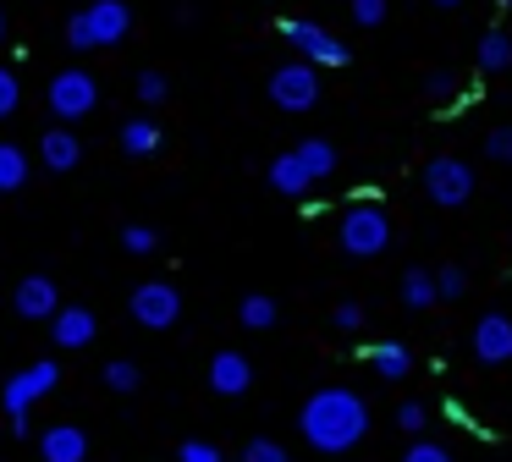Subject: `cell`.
Wrapping results in <instances>:
<instances>
[{
  "mask_svg": "<svg viewBox=\"0 0 512 462\" xmlns=\"http://www.w3.org/2000/svg\"><path fill=\"white\" fill-rule=\"evenodd\" d=\"M435 297H441V292H435V281H430L424 270H408V275H402V303H408V308H430Z\"/></svg>",
  "mask_w": 512,
  "mask_h": 462,
  "instance_id": "cell-20",
  "label": "cell"
},
{
  "mask_svg": "<svg viewBox=\"0 0 512 462\" xmlns=\"http://www.w3.org/2000/svg\"><path fill=\"white\" fill-rule=\"evenodd\" d=\"M391 242V220L380 215L375 204H358L342 215V248L358 253V259H369V253H380Z\"/></svg>",
  "mask_w": 512,
  "mask_h": 462,
  "instance_id": "cell-5",
  "label": "cell"
},
{
  "mask_svg": "<svg viewBox=\"0 0 512 462\" xmlns=\"http://www.w3.org/2000/svg\"><path fill=\"white\" fill-rule=\"evenodd\" d=\"M50 110H56L61 121H78V116H89L94 105H100V88H94V77L83 72V66H67V72H56L50 77Z\"/></svg>",
  "mask_w": 512,
  "mask_h": 462,
  "instance_id": "cell-4",
  "label": "cell"
},
{
  "mask_svg": "<svg viewBox=\"0 0 512 462\" xmlns=\"http://www.w3.org/2000/svg\"><path fill=\"white\" fill-rule=\"evenodd\" d=\"M402 462H452V457H446L441 446H408V457H402Z\"/></svg>",
  "mask_w": 512,
  "mask_h": 462,
  "instance_id": "cell-34",
  "label": "cell"
},
{
  "mask_svg": "<svg viewBox=\"0 0 512 462\" xmlns=\"http://www.w3.org/2000/svg\"><path fill=\"white\" fill-rule=\"evenodd\" d=\"M39 457L45 462H89V435L78 424H56L39 435Z\"/></svg>",
  "mask_w": 512,
  "mask_h": 462,
  "instance_id": "cell-12",
  "label": "cell"
},
{
  "mask_svg": "<svg viewBox=\"0 0 512 462\" xmlns=\"http://www.w3.org/2000/svg\"><path fill=\"white\" fill-rule=\"evenodd\" d=\"M303 440L309 446H320V451H347V446H358L364 440V429H369V413H364V402H358L353 391H342V385H331V391H314L309 402H303Z\"/></svg>",
  "mask_w": 512,
  "mask_h": 462,
  "instance_id": "cell-1",
  "label": "cell"
},
{
  "mask_svg": "<svg viewBox=\"0 0 512 462\" xmlns=\"http://www.w3.org/2000/svg\"><path fill=\"white\" fill-rule=\"evenodd\" d=\"M105 385L111 391H138V363H127V358L105 363Z\"/></svg>",
  "mask_w": 512,
  "mask_h": 462,
  "instance_id": "cell-24",
  "label": "cell"
},
{
  "mask_svg": "<svg viewBox=\"0 0 512 462\" xmlns=\"http://www.w3.org/2000/svg\"><path fill=\"white\" fill-rule=\"evenodd\" d=\"M122 248L127 253H155V231H149V226H127L122 231Z\"/></svg>",
  "mask_w": 512,
  "mask_h": 462,
  "instance_id": "cell-27",
  "label": "cell"
},
{
  "mask_svg": "<svg viewBox=\"0 0 512 462\" xmlns=\"http://www.w3.org/2000/svg\"><path fill=\"white\" fill-rule=\"evenodd\" d=\"M281 33H287V39L298 44L309 61H320V66H342L347 61V44L331 39L325 28H314V22H281Z\"/></svg>",
  "mask_w": 512,
  "mask_h": 462,
  "instance_id": "cell-10",
  "label": "cell"
},
{
  "mask_svg": "<svg viewBox=\"0 0 512 462\" xmlns=\"http://www.w3.org/2000/svg\"><path fill=\"white\" fill-rule=\"evenodd\" d=\"M435 292H441V297H463V270H457V264H446V270L435 275Z\"/></svg>",
  "mask_w": 512,
  "mask_h": 462,
  "instance_id": "cell-31",
  "label": "cell"
},
{
  "mask_svg": "<svg viewBox=\"0 0 512 462\" xmlns=\"http://www.w3.org/2000/svg\"><path fill=\"white\" fill-rule=\"evenodd\" d=\"M424 187H430V198L435 204H463L468 193H474V171H468L463 160H430L424 165Z\"/></svg>",
  "mask_w": 512,
  "mask_h": 462,
  "instance_id": "cell-7",
  "label": "cell"
},
{
  "mask_svg": "<svg viewBox=\"0 0 512 462\" xmlns=\"http://www.w3.org/2000/svg\"><path fill=\"white\" fill-rule=\"evenodd\" d=\"M127 308H133V319H138L144 330H166V325H177L182 297H177V286H166V281H144Z\"/></svg>",
  "mask_w": 512,
  "mask_h": 462,
  "instance_id": "cell-6",
  "label": "cell"
},
{
  "mask_svg": "<svg viewBox=\"0 0 512 462\" xmlns=\"http://www.w3.org/2000/svg\"><path fill=\"white\" fill-rule=\"evenodd\" d=\"M474 352H479V363H507L512 358V319L507 314H485V319H479Z\"/></svg>",
  "mask_w": 512,
  "mask_h": 462,
  "instance_id": "cell-13",
  "label": "cell"
},
{
  "mask_svg": "<svg viewBox=\"0 0 512 462\" xmlns=\"http://www.w3.org/2000/svg\"><path fill=\"white\" fill-rule=\"evenodd\" d=\"M138 99H144V105H160V99H166V77L144 72V77H138Z\"/></svg>",
  "mask_w": 512,
  "mask_h": 462,
  "instance_id": "cell-28",
  "label": "cell"
},
{
  "mask_svg": "<svg viewBox=\"0 0 512 462\" xmlns=\"http://www.w3.org/2000/svg\"><path fill=\"white\" fill-rule=\"evenodd\" d=\"M485 154H490V160H512V127H496V132H490V138H485Z\"/></svg>",
  "mask_w": 512,
  "mask_h": 462,
  "instance_id": "cell-30",
  "label": "cell"
},
{
  "mask_svg": "<svg viewBox=\"0 0 512 462\" xmlns=\"http://www.w3.org/2000/svg\"><path fill=\"white\" fill-rule=\"evenodd\" d=\"M127 28H133V6L127 0H94V6H83L67 22V44L72 50H111V44L127 39Z\"/></svg>",
  "mask_w": 512,
  "mask_h": 462,
  "instance_id": "cell-2",
  "label": "cell"
},
{
  "mask_svg": "<svg viewBox=\"0 0 512 462\" xmlns=\"http://www.w3.org/2000/svg\"><path fill=\"white\" fill-rule=\"evenodd\" d=\"M12 308L23 319H56L61 314L56 281H50V275H23V281H17V292H12Z\"/></svg>",
  "mask_w": 512,
  "mask_h": 462,
  "instance_id": "cell-8",
  "label": "cell"
},
{
  "mask_svg": "<svg viewBox=\"0 0 512 462\" xmlns=\"http://www.w3.org/2000/svg\"><path fill=\"white\" fill-rule=\"evenodd\" d=\"M243 462H287V446H276V440H248L243 446Z\"/></svg>",
  "mask_w": 512,
  "mask_h": 462,
  "instance_id": "cell-25",
  "label": "cell"
},
{
  "mask_svg": "<svg viewBox=\"0 0 512 462\" xmlns=\"http://www.w3.org/2000/svg\"><path fill=\"white\" fill-rule=\"evenodd\" d=\"M177 457H182V462H221V446H210V440H188Z\"/></svg>",
  "mask_w": 512,
  "mask_h": 462,
  "instance_id": "cell-29",
  "label": "cell"
},
{
  "mask_svg": "<svg viewBox=\"0 0 512 462\" xmlns=\"http://www.w3.org/2000/svg\"><path fill=\"white\" fill-rule=\"evenodd\" d=\"M358 325H364V308H358V303L336 308V330H358Z\"/></svg>",
  "mask_w": 512,
  "mask_h": 462,
  "instance_id": "cell-33",
  "label": "cell"
},
{
  "mask_svg": "<svg viewBox=\"0 0 512 462\" xmlns=\"http://www.w3.org/2000/svg\"><path fill=\"white\" fill-rule=\"evenodd\" d=\"M380 17H386V0H353V22H364V28H375Z\"/></svg>",
  "mask_w": 512,
  "mask_h": 462,
  "instance_id": "cell-32",
  "label": "cell"
},
{
  "mask_svg": "<svg viewBox=\"0 0 512 462\" xmlns=\"http://www.w3.org/2000/svg\"><path fill=\"white\" fill-rule=\"evenodd\" d=\"M56 380H61L56 358H39V363H28L23 374H12V380L0 385V402H6V413H12V418H28V407H34L39 396L56 391Z\"/></svg>",
  "mask_w": 512,
  "mask_h": 462,
  "instance_id": "cell-3",
  "label": "cell"
},
{
  "mask_svg": "<svg viewBox=\"0 0 512 462\" xmlns=\"http://www.w3.org/2000/svg\"><path fill=\"white\" fill-rule=\"evenodd\" d=\"M292 154H298V160H303V171H309L314 182H325V176L336 171V149H331V143H325V138H303V143H298V149H292Z\"/></svg>",
  "mask_w": 512,
  "mask_h": 462,
  "instance_id": "cell-16",
  "label": "cell"
},
{
  "mask_svg": "<svg viewBox=\"0 0 512 462\" xmlns=\"http://www.w3.org/2000/svg\"><path fill=\"white\" fill-rule=\"evenodd\" d=\"M28 182V154L17 143H0V193H17Z\"/></svg>",
  "mask_w": 512,
  "mask_h": 462,
  "instance_id": "cell-18",
  "label": "cell"
},
{
  "mask_svg": "<svg viewBox=\"0 0 512 462\" xmlns=\"http://www.w3.org/2000/svg\"><path fill=\"white\" fill-rule=\"evenodd\" d=\"M507 61H512V39L507 33H485V44H479V66H485V72H501Z\"/></svg>",
  "mask_w": 512,
  "mask_h": 462,
  "instance_id": "cell-22",
  "label": "cell"
},
{
  "mask_svg": "<svg viewBox=\"0 0 512 462\" xmlns=\"http://www.w3.org/2000/svg\"><path fill=\"white\" fill-rule=\"evenodd\" d=\"M270 99H276L281 110H309L314 99H320V83H314L309 66H281V72L270 77Z\"/></svg>",
  "mask_w": 512,
  "mask_h": 462,
  "instance_id": "cell-9",
  "label": "cell"
},
{
  "mask_svg": "<svg viewBox=\"0 0 512 462\" xmlns=\"http://www.w3.org/2000/svg\"><path fill=\"white\" fill-rule=\"evenodd\" d=\"M210 385L221 396H243L248 385H254V363H248L243 352H215L210 358Z\"/></svg>",
  "mask_w": 512,
  "mask_h": 462,
  "instance_id": "cell-14",
  "label": "cell"
},
{
  "mask_svg": "<svg viewBox=\"0 0 512 462\" xmlns=\"http://www.w3.org/2000/svg\"><path fill=\"white\" fill-rule=\"evenodd\" d=\"M39 160H45V171H78L83 160V143L72 127H50L45 138H39Z\"/></svg>",
  "mask_w": 512,
  "mask_h": 462,
  "instance_id": "cell-15",
  "label": "cell"
},
{
  "mask_svg": "<svg viewBox=\"0 0 512 462\" xmlns=\"http://www.w3.org/2000/svg\"><path fill=\"white\" fill-rule=\"evenodd\" d=\"M17 105H23V88H17V72H6V66H0V116H12Z\"/></svg>",
  "mask_w": 512,
  "mask_h": 462,
  "instance_id": "cell-26",
  "label": "cell"
},
{
  "mask_svg": "<svg viewBox=\"0 0 512 462\" xmlns=\"http://www.w3.org/2000/svg\"><path fill=\"white\" fill-rule=\"evenodd\" d=\"M397 424H402V429H424V407H419V402H408V407L397 413Z\"/></svg>",
  "mask_w": 512,
  "mask_h": 462,
  "instance_id": "cell-35",
  "label": "cell"
},
{
  "mask_svg": "<svg viewBox=\"0 0 512 462\" xmlns=\"http://www.w3.org/2000/svg\"><path fill=\"white\" fill-rule=\"evenodd\" d=\"M369 358H375V369L386 374V380H402V374H408V347H397V341H380Z\"/></svg>",
  "mask_w": 512,
  "mask_h": 462,
  "instance_id": "cell-21",
  "label": "cell"
},
{
  "mask_svg": "<svg viewBox=\"0 0 512 462\" xmlns=\"http://www.w3.org/2000/svg\"><path fill=\"white\" fill-rule=\"evenodd\" d=\"M237 314H243V325L248 330H270V325H276V303H270V297H243V308H237Z\"/></svg>",
  "mask_w": 512,
  "mask_h": 462,
  "instance_id": "cell-23",
  "label": "cell"
},
{
  "mask_svg": "<svg viewBox=\"0 0 512 462\" xmlns=\"http://www.w3.org/2000/svg\"><path fill=\"white\" fill-rule=\"evenodd\" d=\"M435 6H463V0H435Z\"/></svg>",
  "mask_w": 512,
  "mask_h": 462,
  "instance_id": "cell-36",
  "label": "cell"
},
{
  "mask_svg": "<svg viewBox=\"0 0 512 462\" xmlns=\"http://www.w3.org/2000/svg\"><path fill=\"white\" fill-rule=\"evenodd\" d=\"M94 330H100V319H94L83 303H61V314L50 319V336H56V347H67V352L89 347Z\"/></svg>",
  "mask_w": 512,
  "mask_h": 462,
  "instance_id": "cell-11",
  "label": "cell"
},
{
  "mask_svg": "<svg viewBox=\"0 0 512 462\" xmlns=\"http://www.w3.org/2000/svg\"><path fill=\"white\" fill-rule=\"evenodd\" d=\"M501 6H512V0H501Z\"/></svg>",
  "mask_w": 512,
  "mask_h": 462,
  "instance_id": "cell-38",
  "label": "cell"
},
{
  "mask_svg": "<svg viewBox=\"0 0 512 462\" xmlns=\"http://www.w3.org/2000/svg\"><path fill=\"white\" fill-rule=\"evenodd\" d=\"M122 149L138 154V160L155 154L160 149V127H155V121H127V127H122Z\"/></svg>",
  "mask_w": 512,
  "mask_h": 462,
  "instance_id": "cell-19",
  "label": "cell"
},
{
  "mask_svg": "<svg viewBox=\"0 0 512 462\" xmlns=\"http://www.w3.org/2000/svg\"><path fill=\"white\" fill-rule=\"evenodd\" d=\"M270 182H276L281 193H292V198H298V193H309V182H314V176L303 171V160H298V154H281V160H270Z\"/></svg>",
  "mask_w": 512,
  "mask_h": 462,
  "instance_id": "cell-17",
  "label": "cell"
},
{
  "mask_svg": "<svg viewBox=\"0 0 512 462\" xmlns=\"http://www.w3.org/2000/svg\"><path fill=\"white\" fill-rule=\"evenodd\" d=\"M0 39H6V11H0Z\"/></svg>",
  "mask_w": 512,
  "mask_h": 462,
  "instance_id": "cell-37",
  "label": "cell"
}]
</instances>
